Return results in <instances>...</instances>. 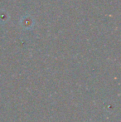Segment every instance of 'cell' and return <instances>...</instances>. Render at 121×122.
Wrapping results in <instances>:
<instances>
[{
	"label": "cell",
	"instance_id": "1",
	"mask_svg": "<svg viewBox=\"0 0 121 122\" xmlns=\"http://www.w3.org/2000/svg\"><path fill=\"white\" fill-rule=\"evenodd\" d=\"M20 24H21L23 28L26 29V30H30L34 27L35 21H34V18L32 16H30L29 14H26L21 18Z\"/></svg>",
	"mask_w": 121,
	"mask_h": 122
}]
</instances>
